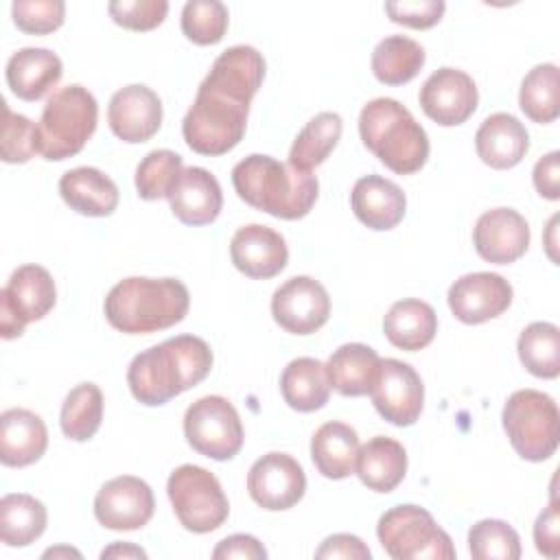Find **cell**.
Wrapping results in <instances>:
<instances>
[{
  "label": "cell",
  "mask_w": 560,
  "mask_h": 560,
  "mask_svg": "<svg viewBox=\"0 0 560 560\" xmlns=\"http://www.w3.org/2000/svg\"><path fill=\"white\" fill-rule=\"evenodd\" d=\"M265 79V59L254 46L223 50L182 120L186 144L199 155H223L245 136L252 98Z\"/></svg>",
  "instance_id": "cell-1"
},
{
  "label": "cell",
  "mask_w": 560,
  "mask_h": 560,
  "mask_svg": "<svg viewBox=\"0 0 560 560\" xmlns=\"http://www.w3.org/2000/svg\"><path fill=\"white\" fill-rule=\"evenodd\" d=\"M212 361V350L201 337L177 335L136 354L127 368V383L138 402L166 405L199 385L210 374Z\"/></svg>",
  "instance_id": "cell-2"
},
{
  "label": "cell",
  "mask_w": 560,
  "mask_h": 560,
  "mask_svg": "<svg viewBox=\"0 0 560 560\" xmlns=\"http://www.w3.org/2000/svg\"><path fill=\"white\" fill-rule=\"evenodd\" d=\"M232 184L247 206L284 221L306 217L319 195V182L313 173L262 153L241 160L232 168Z\"/></svg>",
  "instance_id": "cell-3"
},
{
  "label": "cell",
  "mask_w": 560,
  "mask_h": 560,
  "mask_svg": "<svg viewBox=\"0 0 560 560\" xmlns=\"http://www.w3.org/2000/svg\"><path fill=\"white\" fill-rule=\"evenodd\" d=\"M188 306L190 293L182 280L131 276L109 289L103 311L112 328L147 335L179 324Z\"/></svg>",
  "instance_id": "cell-4"
},
{
  "label": "cell",
  "mask_w": 560,
  "mask_h": 560,
  "mask_svg": "<svg viewBox=\"0 0 560 560\" xmlns=\"http://www.w3.org/2000/svg\"><path fill=\"white\" fill-rule=\"evenodd\" d=\"M363 144L396 175L418 173L429 158V136L411 112L389 96L372 98L359 114Z\"/></svg>",
  "instance_id": "cell-5"
},
{
  "label": "cell",
  "mask_w": 560,
  "mask_h": 560,
  "mask_svg": "<svg viewBox=\"0 0 560 560\" xmlns=\"http://www.w3.org/2000/svg\"><path fill=\"white\" fill-rule=\"evenodd\" d=\"M98 105L83 85H66L52 92L37 122L39 153L48 162L77 155L96 131Z\"/></svg>",
  "instance_id": "cell-6"
},
{
  "label": "cell",
  "mask_w": 560,
  "mask_h": 560,
  "mask_svg": "<svg viewBox=\"0 0 560 560\" xmlns=\"http://www.w3.org/2000/svg\"><path fill=\"white\" fill-rule=\"evenodd\" d=\"M503 431L527 462L549 459L560 440V411L556 400L538 389H516L503 405Z\"/></svg>",
  "instance_id": "cell-7"
},
{
  "label": "cell",
  "mask_w": 560,
  "mask_h": 560,
  "mask_svg": "<svg viewBox=\"0 0 560 560\" xmlns=\"http://www.w3.org/2000/svg\"><path fill=\"white\" fill-rule=\"evenodd\" d=\"M378 542L394 560H453L451 536L420 505H394L381 514L376 525Z\"/></svg>",
  "instance_id": "cell-8"
},
{
  "label": "cell",
  "mask_w": 560,
  "mask_h": 560,
  "mask_svg": "<svg viewBox=\"0 0 560 560\" xmlns=\"http://www.w3.org/2000/svg\"><path fill=\"white\" fill-rule=\"evenodd\" d=\"M166 494L177 521L192 534L214 532L228 521V497L219 479L201 466H177L168 475Z\"/></svg>",
  "instance_id": "cell-9"
},
{
  "label": "cell",
  "mask_w": 560,
  "mask_h": 560,
  "mask_svg": "<svg viewBox=\"0 0 560 560\" xmlns=\"http://www.w3.org/2000/svg\"><path fill=\"white\" fill-rule=\"evenodd\" d=\"M186 442L203 457L225 462L243 448V422L225 396H201L184 413Z\"/></svg>",
  "instance_id": "cell-10"
},
{
  "label": "cell",
  "mask_w": 560,
  "mask_h": 560,
  "mask_svg": "<svg viewBox=\"0 0 560 560\" xmlns=\"http://www.w3.org/2000/svg\"><path fill=\"white\" fill-rule=\"evenodd\" d=\"M57 302L55 280L42 265L18 267L0 291V335L15 339L28 322H37L52 311Z\"/></svg>",
  "instance_id": "cell-11"
},
{
  "label": "cell",
  "mask_w": 560,
  "mask_h": 560,
  "mask_svg": "<svg viewBox=\"0 0 560 560\" xmlns=\"http://www.w3.org/2000/svg\"><path fill=\"white\" fill-rule=\"evenodd\" d=\"M273 322L291 335H311L330 317L326 287L311 276H293L273 291Z\"/></svg>",
  "instance_id": "cell-12"
},
{
  "label": "cell",
  "mask_w": 560,
  "mask_h": 560,
  "mask_svg": "<svg viewBox=\"0 0 560 560\" xmlns=\"http://www.w3.org/2000/svg\"><path fill=\"white\" fill-rule=\"evenodd\" d=\"M370 396L381 418L396 427H411L424 407V385L420 374L398 359H381Z\"/></svg>",
  "instance_id": "cell-13"
},
{
  "label": "cell",
  "mask_w": 560,
  "mask_h": 560,
  "mask_svg": "<svg viewBox=\"0 0 560 560\" xmlns=\"http://www.w3.org/2000/svg\"><path fill=\"white\" fill-rule=\"evenodd\" d=\"M155 512L151 486L133 475H120L101 486L94 497L96 521L114 532L144 527Z\"/></svg>",
  "instance_id": "cell-14"
},
{
  "label": "cell",
  "mask_w": 560,
  "mask_h": 560,
  "mask_svg": "<svg viewBox=\"0 0 560 560\" xmlns=\"http://www.w3.org/2000/svg\"><path fill=\"white\" fill-rule=\"evenodd\" d=\"M247 492L262 510H289L306 492L304 468L291 455L271 451L252 464L247 472Z\"/></svg>",
  "instance_id": "cell-15"
},
{
  "label": "cell",
  "mask_w": 560,
  "mask_h": 560,
  "mask_svg": "<svg viewBox=\"0 0 560 560\" xmlns=\"http://www.w3.org/2000/svg\"><path fill=\"white\" fill-rule=\"evenodd\" d=\"M422 112L442 127L466 122L479 103V92L470 74L459 68L435 70L420 88L418 94Z\"/></svg>",
  "instance_id": "cell-16"
},
{
  "label": "cell",
  "mask_w": 560,
  "mask_h": 560,
  "mask_svg": "<svg viewBox=\"0 0 560 560\" xmlns=\"http://www.w3.org/2000/svg\"><path fill=\"white\" fill-rule=\"evenodd\" d=\"M512 284L492 271H475L457 278L448 289V308L462 324H483L499 317L512 304Z\"/></svg>",
  "instance_id": "cell-17"
},
{
  "label": "cell",
  "mask_w": 560,
  "mask_h": 560,
  "mask_svg": "<svg viewBox=\"0 0 560 560\" xmlns=\"http://www.w3.org/2000/svg\"><path fill=\"white\" fill-rule=\"evenodd\" d=\"M107 122L118 140L129 144L147 142L162 125V101L142 83L125 85L109 98Z\"/></svg>",
  "instance_id": "cell-18"
},
{
  "label": "cell",
  "mask_w": 560,
  "mask_h": 560,
  "mask_svg": "<svg viewBox=\"0 0 560 560\" xmlns=\"http://www.w3.org/2000/svg\"><path fill=\"white\" fill-rule=\"evenodd\" d=\"M529 225L514 208L486 210L472 230L477 254L486 262L510 265L518 260L529 247Z\"/></svg>",
  "instance_id": "cell-19"
},
{
  "label": "cell",
  "mask_w": 560,
  "mask_h": 560,
  "mask_svg": "<svg viewBox=\"0 0 560 560\" xmlns=\"http://www.w3.org/2000/svg\"><path fill=\"white\" fill-rule=\"evenodd\" d=\"M230 258L247 278L267 280L287 267L289 247L284 236L273 228L249 223L234 232L230 241Z\"/></svg>",
  "instance_id": "cell-20"
},
{
  "label": "cell",
  "mask_w": 560,
  "mask_h": 560,
  "mask_svg": "<svg viewBox=\"0 0 560 560\" xmlns=\"http://www.w3.org/2000/svg\"><path fill=\"white\" fill-rule=\"evenodd\" d=\"M168 203L184 225H208L223 208V192L219 179L208 168L188 166L171 190Z\"/></svg>",
  "instance_id": "cell-21"
},
{
  "label": "cell",
  "mask_w": 560,
  "mask_h": 560,
  "mask_svg": "<svg viewBox=\"0 0 560 560\" xmlns=\"http://www.w3.org/2000/svg\"><path fill=\"white\" fill-rule=\"evenodd\" d=\"M350 206L363 225L383 232L396 228L402 221L407 197L396 182L381 175H365L354 182Z\"/></svg>",
  "instance_id": "cell-22"
},
{
  "label": "cell",
  "mask_w": 560,
  "mask_h": 560,
  "mask_svg": "<svg viewBox=\"0 0 560 560\" xmlns=\"http://www.w3.org/2000/svg\"><path fill=\"white\" fill-rule=\"evenodd\" d=\"M475 149L486 166L505 171L516 166L529 151V133L516 116L497 112L479 125Z\"/></svg>",
  "instance_id": "cell-23"
},
{
  "label": "cell",
  "mask_w": 560,
  "mask_h": 560,
  "mask_svg": "<svg viewBox=\"0 0 560 560\" xmlns=\"http://www.w3.org/2000/svg\"><path fill=\"white\" fill-rule=\"evenodd\" d=\"M48 446L44 420L22 407L2 411L0 416V462L11 468L35 464Z\"/></svg>",
  "instance_id": "cell-24"
},
{
  "label": "cell",
  "mask_w": 560,
  "mask_h": 560,
  "mask_svg": "<svg viewBox=\"0 0 560 560\" xmlns=\"http://www.w3.org/2000/svg\"><path fill=\"white\" fill-rule=\"evenodd\" d=\"M7 85L22 101H39L61 79L63 66L57 52L48 48H20L7 61Z\"/></svg>",
  "instance_id": "cell-25"
},
{
  "label": "cell",
  "mask_w": 560,
  "mask_h": 560,
  "mask_svg": "<svg viewBox=\"0 0 560 560\" xmlns=\"http://www.w3.org/2000/svg\"><path fill=\"white\" fill-rule=\"evenodd\" d=\"M59 195L83 217H109L118 208V186L94 166H77L59 179Z\"/></svg>",
  "instance_id": "cell-26"
},
{
  "label": "cell",
  "mask_w": 560,
  "mask_h": 560,
  "mask_svg": "<svg viewBox=\"0 0 560 560\" xmlns=\"http://www.w3.org/2000/svg\"><path fill=\"white\" fill-rule=\"evenodd\" d=\"M359 435L346 422H324L311 438V459L326 479H346L357 470Z\"/></svg>",
  "instance_id": "cell-27"
},
{
  "label": "cell",
  "mask_w": 560,
  "mask_h": 560,
  "mask_svg": "<svg viewBox=\"0 0 560 560\" xmlns=\"http://www.w3.org/2000/svg\"><path fill=\"white\" fill-rule=\"evenodd\" d=\"M383 332L392 346L416 352L433 341L438 332V315L433 306L422 300H398L383 317Z\"/></svg>",
  "instance_id": "cell-28"
},
{
  "label": "cell",
  "mask_w": 560,
  "mask_h": 560,
  "mask_svg": "<svg viewBox=\"0 0 560 560\" xmlns=\"http://www.w3.org/2000/svg\"><path fill=\"white\" fill-rule=\"evenodd\" d=\"M363 486L374 492H392L407 472L405 446L387 435L368 440L357 455V470Z\"/></svg>",
  "instance_id": "cell-29"
},
{
  "label": "cell",
  "mask_w": 560,
  "mask_h": 560,
  "mask_svg": "<svg viewBox=\"0 0 560 560\" xmlns=\"http://www.w3.org/2000/svg\"><path fill=\"white\" fill-rule=\"evenodd\" d=\"M381 368V357L365 343L339 346L326 363L330 387L341 396H365L370 394Z\"/></svg>",
  "instance_id": "cell-30"
},
{
  "label": "cell",
  "mask_w": 560,
  "mask_h": 560,
  "mask_svg": "<svg viewBox=\"0 0 560 560\" xmlns=\"http://www.w3.org/2000/svg\"><path fill=\"white\" fill-rule=\"evenodd\" d=\"M280 392L284 402L302 413L322 409L330 398L326 365L313 357H298L282 370Z\"/></svg>",
  "instance_id": "cell-31"
},
{
  "label": "cell",
  "mask_w": 560,
  "mask_h": 560,
  "mask_svg": "<svg viewBox=\"0 0 560 560\" xmlns=\"http://www.w3.org/2000/svg\"><path fill=\"white\" fill-rule=\"evenodd\" d=\"M48 523V512L39 499L26 492H11L0 499V540L7 547L35 542Z\"/></svg>",
  "instance_id": "cell-32"
},
{
  "label": "cell",
  "mask_w": 560,
  "mask_h": 560,
  "mask_svg": "<svg viewBox=\"0 0 560 560\" xmlns=\"http://www.w3.org/2000/svg\"><path fill=\"white\" fill-rule=\"evenodd\" d=\"M343 131L341 116L335 112H319L315 114L302 131L295 136L291 151H289V164L298 171H313L315 166L324 164L326 158L337 147Z\"/></svg>",
  "instance_id": "cell-33"
},
{
  "label": "cell",
  "mask_w": 560,
  "mask_h": 560,
  "mask_svg": "<svg viewBox=\"0 0 560 560\" xmlns=\"http://www.w3.org/2000/svg\"><path fill=\"white\" fill-rule=\"evenodd\" d=\"M424 48L405 35H389L372 50V72L385 85L409 83L424 66Z\"/></svg>",
  "instance_id": "cell-34"
},
{
  "label": "cell",
  "mask_w": 560,
  "mask_h": 560,
  "mask_svg": "<svg viewBox=\"0 0 560 560\" xmlns=\"http://www.w3.org/2000/svg\"><path fill=\"white\" fill-rule=\"evenodd\" d=\"M518 359L523 368L538 378L560 374V330L551 322H532L518 335Z\"/></svg>",
  "instance_id": "cell-35"
},
{
  "label": "cell",
  "mask_w": 560,
  "mask_h": 560,
  "mask_svg": "<svg viewBox=\"0 0 560 560\" xmlns=\"http://www.w3.org/2000/svg\"><path fill=\"white\" fill-rule=\"evenodd\" d=\"M518 105L523 114L538 125L553 122L560 116V85L556 63H538L523 77Z\"/></svg>",
  "instance_id": "cell-36"
},
{
  "label": "cell",
  "mask_w": 560,
  "mask_h": 560,
  "mask_svg": "<svg viewBox=\"0 0 560 560\" xmlns=\"http://www.w3.org/2000/svg\"><path fill=\"white\" fill-rule=\"evenodd\" d=\"M103 420V392L94 383H79L72 387L61 405L59 424L68 440L88 442L94 438Z\"/></svg>",
  "instance_id": "cell-37"
},
{
  "label": "cell",
  "mask_w": 560,
  "mask_h": 560,
  "mask_svg": "<svg viewBox=\"0 0 560 560\" xmlns=\"http://www.w3.org/2000/svg\"><path fill=\"white\" fill-rule=\"evenodd\" d=\"M184 171V160L171 149H155L147 153L136 168V190L144 201L168 199L179 175Z\"/></svg>",
  "instance_id": "cell-38"
},
{
  "label": "cell",
  "mask_w": 560,
  "mask_h": 560,
  "mask_svg": "<svg viewBox=\"0 0 560 560\" xmlns=\"http://www.w3.org/2000/svg\"><path fill=\"white\" fill-rule=\"evenodd\" d=\"M468 549L475 560H518L521 538L510 523L483 518L470 527Z\"/></svg>",
  "instance_id": "cell-39"
},
{
  "label": "cell",
  "mask_w": 560,
  "mask_h": 560,
  "mask_svg": "<svg viewBox=\"0 0 560 560\" xmlns=\"http://www.w3.org/2000/svg\"><path fill=\"white\" fill-rule=\"evenodd\" d=\"M228 7L219 0H190L182 9V33L199 46L219 44L228 31Z\"/></svg>",
  "instance_id": "cell-40"
},
{
  "label": "cell",
  "mask_w": 560,
  "mask_h": 560,
  "mask_svg": "<svg viewBox=\"0 0 560 560\" xmlns=\"http://www.w3.org/2000/svg\"><path fill=\"white\" fill-rule=\"evenodd\" d=\"M39 153V136L37 125L9 109L7 101H2V133H0V158L7 164H24Z\"/></svg>",
  "instance_id": "cell-41"
},
{
  "label": "cell",
  "mask_w": 560,
  "mask_h": 560,
  "mask_svg": "<svg viewBox=\"0 0 560 560\" xmlns=\"http://www.w3.org/2000/svg\"><path fill=\"white\" fill-rule=\"evenodd\" d=\"M13 24L28 35H46L57 31L66 18L61 0H15L11 4Z\"/></svg>",
  "instance_id": "cell-42"
},
{
  "label": "cell",
  "mask_w": 560,
  "mask_h": 560,
  "mask_svg": "<svg viewBox=\"0 0 560 560\" xmlns=\"http://www.w3.org/2000/svg\"><path fill=\"white\" fill-rule=\"evenodd\" d=\"M109 18L129 31H151L160 26L168 13L166 0H116L107 4Z\"/></svg>",
  "instance_id": "cell-43"
},
{
  "label": "cell",
  "mask_w": 560,
  "mask_h": 560,
  "mask_svg": "<svg viewBox=\"0 0 560 560\" xmlns=\"http://www.w3.org/2000/svg\"><path fill=\"white\" fill-rule=\"evenodd\" d=\"M444 0H400L385 2V13L392 22L409 28H431L444 15Z\"/></svg>",
  "instance_id": "cell-44"
},
{
  "label": "cell",
  "mask_w": 560,
  "mask_h": 560,
  "mask_svg": "<svg viewBox=\"0 0 560 560\" xmlns=\"http://www.w3.org/2000/svg\"><path fill=\"white\" fill-rule=\"evenodd\" d=\"M534 542L538 553L547 558H558L560 553V514L556 503V492H551L549 505L538 514L534 523Z\"/></svg>",
  "instance_id": "cell-45"
},
{
  "label": "cell",
  "mask_w": 560,
  "mask_h": 560,
  "mask_svg": "<svg viewBox=\"0 0 560 560\" xmlns=\"http://www.w3.org/2000/svg\"><path fill=\"white\" fill-rule=\"evenodd\" d=\"M368 545L354 536V534H332L328 536L319 549L315 551V558H346V560H370Z\"/></svg>",
  "instance_id": "cell-46"
},
{
  "label": "cell",
  "mask_w": 560,
  "mask_h": 560,
  "mask_svg": "<svg viewBox=\"0 0 560 560\" xmlns=\"http://www.w3.org/2000/svg\"><path fill=\"white\" fill-rule=\"evenodd\" d=\"M214 560H228V558H243V560H262L267 558V549L262 547V542L249 534H232L228 538H223L214 551H212Z\"/></svg>",
  "instance_id": "cell-47"
},
{
  "label": "cell",
  "mask_w": 560,
  "mask_h": 560,
  "mask_svg": "<svg viewBox=\"0 0 560 560\" xmlns=\"http://www.w3.org/2000/svg\"><path fill=\"white\" fill-rule=\"evenodd\" d=\"M534 186L540 197L556 201L560 197V153L549 151L534 164Z\"/></svg>",
  "instance_id": "cell-48"
},
{
  "label": "cell",
  "mask_w": 560,
  "mask_h": 560,
  "mask_svg": "<svg viewBox=\"0 0 560 560\" xmlns=\"http://www.w3.org/2000/svg\"><path fill=\"white\" fill-rule=\"evenodd\" d=\"M101 558H147V551L129 542H114L112 547L101 551Z\"/></svg>",
  "instance_id": "cell-49"
},
{
  "label": "cell",
  "mask_w": 560,
  "mask_h": 560,
  "mask_svg": "<svg viewBox=\"0 0 560 560\" xmlns=\"http://www.w3.org/2000/svg\"><path fill=\"white\" fill-rule=\"evenodd\" d=\"M556 223H558V217H551V221H549V238H547V254H549V258H551L553 262H558V256H556V252H553V247H556V241H553Z\"/></svg>",
  "instance_id": "cell-50"
},
{
  "label": "cell",
  "mask_w": 560,
  "mask_h": 560,
  "mask_svg": "<svg viewBox=\"0 0 560 560\" xmlns=\"http://www.w3.org/2000/svg\"><path fill=\"white\" fill-rule=\"evenodd\" d=\"M57 553H72V556L81 558V553H79V551H74V549H48V551L44 553V558H50V556H57Z\"/></svg>",
  "instance_id": "cell-51"
}]
</instances>
